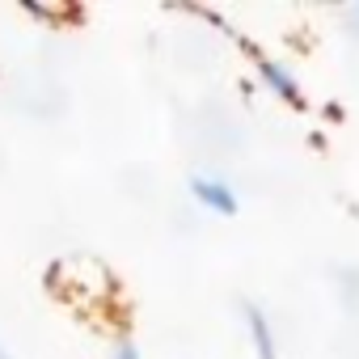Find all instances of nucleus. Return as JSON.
<instances>
[{"instance_id":"nucleus-6","label":"nucleus","mask_w":359,"mask_h":359,"mask_svg":"<svg viewBox=\"0 0 359 359\" xmlns=\"http://www.w3.org/2000/svg\"><path fill=\"white\" fill-rule=\"evenodd\" d=\"M0 359H13V355H9V346H5V342H0Z\"/></svg>"},{"instance_id":"nucleus-5","label":"nucleus","mask_w":359,"mask_h":359,"mask_svg":"<svg viewBox=\"0 0 359 359\" xmlns=\"http://www.w3.org/2000/svg\"><path fill=\"white\" fill-rule=\"evenodd\" d=\"M351 26H355V30H359V9H351Z\"/></svg>"},{"instance_id":"nucleus-3","label":"nucleus","mask_w":359,"mask_h":359,"mask_svg":"<svg viewBox=\"0 0 359 359\" xmlns=\"http://www.w3.org/2000/svg\"><path fill=\"white\" fill-rule=\"evenodd\" d=\"M245 325H250V342H254V355L258 359H279V346H275V330L266 321V313L258 304H245Z\"/></svg>"},{"instance_id":"nucleus-1","label":"nucleus","mask_w":359,"mask_h":359,"mask_svg":"<svg viewBox=\"0 0 359 359\" xmlns=\"http://www.w3.org/2000/svg\"><path fill=\"white\" fill-rule=\"evenodd\" d=\"M191 195H195V203H203L216 216H237V208H241L237 191L224 177H212V173H191Z\"/></svg>"},{"instance_id":"nucleus-4","label":"nucleus","mask_w":359,"mask_h":359,"mask_svg":"<svg viewBox=\"0 0 359 359\" xmlns=\"http://www.w3.org/2000/svg\"><path fill=\"white\" fill-rule=\"evenodd\" d=\"M114 359H140L135 338H118V342H114Z\"/></svg>"},{"instance_id":"nucleus-2","label":"nucleus","mask_w":359,"mask_h":359,"mask_svg":"<svg viewBox=\"0 0 359 359\" xmlns=\"http://www.w3.org/2000/svg\"><path fill=\"white\" fill-rule=\"evenodd\" d=\"M258 76H262V85H266L275 97H283L287 106H304V93H300L292 68H283L279 60H258Z\"/></svg>"}]
</instances>
